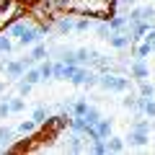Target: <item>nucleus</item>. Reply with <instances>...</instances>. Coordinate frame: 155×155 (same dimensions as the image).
Segmentation results:
<instances>
[{
  "label": "nucleus",
  "instance_id": "1",
  "mask_svg": "<svg viewBox=\"0 0 155 155\" xmlns=\"http://www.w3.org/2000/svg\"><path fill=\"white\" fill-rule=\"evenodd\" d=\"M104 91H114V93H124V91H129V80L122 75H111V72H104V75H98V83Z\"/></svg>",
  "mask_w": 155,
  "mask_h": 155
},
{
  "label": "nucleus",
  "instance_id": "2",
  "mask_svg": "<svg viewBox=\"0 0 155 155\" xmlns=\"http://www.w3.org/2000/svg\"><path fill=\"white\" fill-rule=\"evenodd\" d=\"M44 31H47V28H39V26H31V28H28V31L23 34L21 39H18V44H21V47H31V44H36L39 39L44 36Z\"/></svg>",
  "mask_w": 155,
  "mask_h": 155
},
{
  "label": "nucleus",
  "instance_id": "3",
  "mask_svg": "<svg viewBox=\"0 0 155 155\" xmlns=\"http://www.w3.org/2000/svg\"><path fill=\"white\" fill-rule=\"evenodd\" d=\"M111 134V119H98V122L93 124V134H91V140H106Z\"/></svg>",
  "mask_w": 155,
  "mask_h": 155
},
{
  "label": "nucleus",
  "instance_id": "4",
  "mask_svg": "<svg viewBox=\"0 0 155 155\" xmlns=\"http://www.w3.org/2000/svg\"><path fill=\"white\" fill-rule=\"evenodd\" d=\"M106 41H109L114 49H127V47H129V34H124V31H111Z\"/></svg>",
  "mask_w": 155,
  "mask_h": 155
},
{
  "label": "nucleus",
  "instance_id": "5",
  "mask_svg": "<svg viewBox=\"0 0 155 155\" xmlns=\"http://www.w3.org/2000/svg\"><path fill=\"white\" fill-rule=\"evenodd\" d=\"M23 70H26V67H23L21 60H5V67H3V72H5L11 80H13V78H21Z\"/></svg>",
  "mask_w": 155,
  "mask_h": 155
},
{
  "label": "nucleus",
  "instance_id": "6",
  "mask_svg": "<svg viewBox=\"0 0 155 155\" xmlns=\"http://www.w3.org/2000/svg\"><path fill=\"white\" fill-rule=\"evenodd\" d=\"M129 72H132V78H137V80H147V78H150V70H147V65H145V60L132 62Z\"/></svg>",
  "mask_w": 155,
  "mask_h": 155
},
{
  "label": "nucleus",
  "instance_id": "7",
  "mask_svg": "<svg viewBox=\"0 0 155 155\" xmlns=\"http://www.w3.org/2000/svg\"><path fill=\"white\" fill-rule=\"evenodd\" d=\"M129 145H137V147H142V145H147V129H140V127H134L132 129V134H129Z\"/></svg>",
  "mask_w": 155,
  "mask_h": 155
},
{
  "label": "nucleus",
  "instance_id": "8",
  "mask_svg": "<svg viewBox=\"0 0 155 155\" xmlns=\"http://www.w3.org/2000/svg\"><path fill=\"white\" fill-rule=\"evenodd\" d=\"M28 28H31V23H28V21H16V23H11V26L5 28V34H8V36H18V39H21Z\"/></svg>",
  "mask_w": 155,
  "mask_h": 155
},
{
  "label": "nucleus",
  "instance_id": "9",
  "mask_svg": "<svg viewBox=\"0 0 155 155\" xmlns=\"http://www.w3.org/2000/svg\"><path fill=\"white\" fill-rule=\"evenodd\" d=\"M104 142H106V153H122V150H124V140H122V137H114V134H109Z\"/></svg>",
  "mask_w": 155,
  "mask_h": 155
},
{
  "label": "nucleus",
  "instance_id": "10",
  "mask_svg": "<svg viewBox=\"0 0 155 155\" xmlns=\"http://www.w3.org/2000/svg\"><path fill=\"white\" fill-rule=\"evenodd\" d=\"M23 80H26V83H31V85H36L39 80H41V72H39V67H26V70H23Z\"/></svg>",
  "mask_w": 155,
  "mask_h": 155
},
{
  "label": "nucleus",
  "instance_id": "11",
  "mask_svg": "<svg viewBox=\"0 0 155 155\" xmlns=\"http://www.w3.org/2000/svg\"><path fill=\"white\" fill-rule=\"evenodd\" d=\"M54 26H57L60 34H72V31H75V21H72V18H60Z\"/></svg>",
  "mask_w": 155,
  "mask_h": 155
},
{
  "label": "nucleus",
  "instance_id": "12",
  "mask_svg": "<svg viewBox=\"0 0 155 155\" xmlns=\"http://www.w3.org/2000/svg\"><path fill=\"white\" fill-rule=\"evenodd\" d=\"M8 106H11V114H21L26 109V101H23V96H16V98H8Z\"/></svg>",
  "mask_w": 155,
  "mask_h": 155
},
{
  "label": "nucleus",
  "instance_id": "13",
  "mask_svg": "<svg viewBox=\"0 0 155 155\" xmlns=\"http://www.w3.org/2000/svg\"><path fill=\"white\" fill-rule=\"evenodd\" d=\"M13 49H16V44L11 41V36H8V34H0V52H3V54H11Z\"/></svg>",
  "mask_w": 155,
  "mask_h": 155
},
{
  "label": "nucleus",
  "instance_id": "14",
  "mask_svg": "<svg viewBox=\"0 0 155 155\" xmlns=\"http://www.w3.org/2000/svg\"><path fill=\"white\" fill-rule=\"evenodd\" d=\"M36 127H39V124L34 122V119H26V122L18 124V134H34V132H36Z\"/></svg>",
  "mask_w": 155,
  "mask_h": 155
},
{
  "label": "nucleus",
  "instance_id": "15",
  "mask_svg": "<svg viewBox=\"0 0 155 155\" xmlns=\"http://www.w3.org/2000/svg\"><path fill=\"white\" fill-rule=\"evenodd\" d=\"M31 119L39 124V127H41V124H47V122H49V119H47V109H44V106H36V109H34V114H31Z\"/></svg>",
  "mask_w": 155,
  "mask_h": 155
},
{
  "label": "nucleus",
  "instance_id": "16",
  "mask_svg": "<svg viewBox=\"0 0 155 155\" xmlns=\"http://www.w3.org/2000/svg\"><path fill=\"white\" fill-rule=\"evenodd\" d=\"M140 96H142V98H153L155 96V85L147 83V80H140Z\"/></svg>",
  "mask_w": 155,
  "mask_h": 155
},
{
  "label": "nucleus",
  "instance_id": "17",
  "mask_svg": "<svg viewBox=\"0 0 155 155\" xmlns=\"http://www.w3.org/2000/svg\"><path fill=\"white\" fill-rule=\"evenodd\" d=\"M83 119H85V122L91 124V127H93V124H96V122L101 119V111H98V109H93V106H88V111L83 114Z\"/></svg>",
  "mask_w": 155,
  "mask_h": 155
},
{
  "label": "nucleus",
  "instance_id": "18",
  "mask_svg": "<svg viewBox=\"0 0 155 155\" xmlns=\"http://www.w3.org/2000/svg\"><path fill=\"white\" fill-rule=\"evenodd\" d=\"M91 28H93V21H91V18H78L75 21V31L78 34H85V31H91Z\"/></svg>",
  "mask_w": 155,
  "mask_h": 155
},
{
  "label": "nucleus",
  "instance_id": "19",
  "mask_svg": "<svg viewBox=\"0 0 155 155\" xmlns=\"http://www.w3.org/2000/svg\"><path fill=\"white\" fill-rule=\"evenodd\" d=\"M31 47H34V49H31L34 62H39V60H44V57H47V47L44 44H39V41H36V44H31Z\"/></svg>",
  "mask_w": 155,
  "mask_h": 155
},
{
  "label": "nucleus",
  "instance_id": "20",
  "mask_svg": "<svg viewBox=\"0 0 155 155\" xmlns=\"http://www.w3.org/2000/svg\"><path fill=\"white\" fill-rule=\"evenodd\" d=\"M137 11H140V21H153L155 18V5H142Z\"/></svg>",
  "mask_w": 155,
  "mask_h": 155
},
{
  "label": "nucleus",
  "instance_id": "21",
  "mask_svg": "<svg viewBox=\"0 0 155 155\" xmlns=\"http://www.w3.org/2000/svg\"><path fill=\"white\" fill-rule=\"evenodd\" d=\"M142 114L150 116V119H155V98H145L142 101Z\"/></svg>",
  "mask_w": 155,
  "mask_h": 155
},
{
  "label": "nucleus",
  "instance_id": "22",
  "mask_svg": "<svg viewBox=\"0 0 155 155\" xmlns=\"http://www.w3.org/2000/svg\"><path fill=\"white\" fill-rule=\"evenodd\" d=\"M93 60V52H88V49H78L75 52V62L78 65H85V62H91Z\"/></svg>",
  "mask_w": 155,
  "mask_h": 155
},
{
  "label": "nucleus",
  "instance_id": "23",
  "mask_svg": "<svg viewBox=\"0 0 155 155\" xmlns=\"http://www.w3.org/2000/svg\"><path fill=\"white\" fill-rule=\"evenodd\" d=\"M150 52H153V47H150V41H145V44H140L137 49H134V57H137V60H145Z\"/></svg>",
  "mask_w": 155,
  "mask_h": 155
},
{
  "label": "nucleus",
  "instance_id": "24",
  "mask_svg": "<svg viewBox=\"0 0 155 155\" xmlns=\"http://www.w3.org/2000/svg\"><path fill=\"white\" fill-rule=\"evenodd\" d=\"M85 111H88V101L80 98V101H75V104H72V114H75V116H83Z\"/></svg>",
  "mask_w": 155,
  "mask_h": 155
},
{
  "label": "nucleus",
  "instance_id": "25",
  "mask_svg": "<svg viewBox=\"0 0 155 155\" xmlns=\"http://www.w3.org/2000/svg\"><path fill=\"white\" fill-rule=\"evenodd\" d=\"M52 78H60V80H62V78H65V62H57V65H52Z\"/></svg>",
  "mask_w": 155,
  "mask_h": 155
},
{
  "label": "nucleus",
  "instance_id": "26",
  "mask_svg": "<svg viewBox=\"0 0 155 155\" xmlns=\"http://www.w3.org/2000/svg\"><path fill=\"white\" fill-rule=\"evenodd\" d=\"M11 140H13V129L0 127V142H11Z\"/></svg>",
  "mask_w": 155,
  "mask_h": 155
},
{
  "label": "nucleus",
  "instance_id": "27",
  "mask_svg": "<svg viewBox=\"0 0 155 155\" xmlns=\"http://www.w3.org/2000/svg\"><path fill=\"white\" fill-rule=\"evenodd\" d=\"M39 72H41V80L52 78V65H49V62H44V65H39Z\"/></svg>",
  "mask_w": 155,
  "mask_h": 155
},
{
  "label": "nucleus",
  "instance_id": "28",
  "mask_svg": "<svg viewBox=\"0 0 155 155\" xmlns=\"http://www.w3.org/2000/svg\"><path fill=\"white\" fill-rule=\"evenodd\" d=\"M91 150L98 153V155H104L106 153V142H104V140H93V147H91Z\"/></svg>",
  "mask_w": 155,
  "mask_h": 155
},
{
  "label": "nucleus",
  "instance_id": "29",
  "mask_svg": "<svg viewBox=\"0 0 155 155\" xmlns=\"http://www.w3.org/2000/svg\"><path fill=\"white\" fill-rule=\"evenodd\" d=\"M28 93H31V83L21 80V83H18V96H28Z\"/></svg>",
  "mask_w": 155,
  "mask_h": 155
},
{
  "label": "nucleus",
  "instance_id": "30",
  "mask_svg": "<svg viewBox=\"0 0 155 155\" xmlns=\"http://www.w3.org/2000/svg\"><path fill=\"white\" fill-rule=\"evenodd\" d=\"M11 114V106H8V98L0 101V119H5V116Z\"/></svg>",
  "mask_w": 155,
  "mask_h": 155
},
{
  "label": "nucleus",
  "instance_id": "31",
  "mask_svg": "<svg viewBox=\"0 0 155 155\" xmlns=\"http://www.w3.org/2000/svg\"><path fill=\"white\" fill-rule=\"evenodd\" d=\"M122 104L127 106V109H134V111H137V98H132V96H127V98H124Z\"/></svg>",
  "mask_w": 155,
  "mask_h": 155
},
{
  "label": "nucleus",
  "instance_id": "32",
  "mask_svg": "<svg viewBox=\"0 0 155 155\" xmlns=\"http://www.w3.org/2000/svg\"><path fill=\"white\" fill-rule=\"evenodd\" d=\"M116 5L119 8H132V5H137V0H116Z\"/></svg>",
  "mask_w": 155,
  "mask_h": 155
},
{
  "label": "nucleus",
  "instance_id": "33",
  "mask_svg": "<svg viewBox=\"0 0 155 155\" xmlns=\"http://www.w3.org/2000/svg\"><path fill=\"white\" fill-rule=\"evenodd\" d=\"M3 91H5V83H3V80H0V93H3Z\"/></svg>",
  "mask_w": 155,
  "mask_h": 155
}]
</instances>
